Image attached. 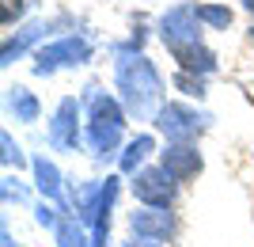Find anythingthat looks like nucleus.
Listing matches in <instances>:
<instances>
[{
	"instance_id": "nucleus-1",
	"label": "nucleus",
	"mask_w": 254,
	"mask_h": 247,
	"mask_svg": "<svg viewBox=\"0 0 254 247\" xmlns=\"http://www.w3.org/2000/svg\"><path fill=\"white\" fill-rule=\"evenodd\" d=\"M163 42H167V50L175 57H179L186 69H201V73H209L212 65V54L201 46V34H197V11L193 8H175L167 11V19H163Z\"/></svg>"
},
{
	"instance_id": "nucleus-2",
	"label": "nucleus",
	"mask_w": 254,
	"mask_h": 247,
	"mask_svg": "<svg viewBox=\"0 0 254 247\" xmlns=\"http://www.w3.org/2000/svg\"><path fill=\"white\" fill-rule=\"evenodd\" d=\"M118 84L126 91V103L137 118H148L159 103V76L148 65V57H126L118 65Z\"/></svg>"
},
{
	"instance_id": "nucleus-3",
	"label": "nucleus",
	"mask_w": 254,
	"mask_h": 247,
	"mask_svg": "<svg viewBox=\"0 0 254 247\" xmlns=\"http://www.w3.org/2000/svg\"><path fill=\"white\" fill-rule=\"evenodd\" d=\"M118 133H122V110H118V103L106 95H95L91 99V145L99 152H106L118 145Z\"/></svg>"
},
{
	"instance_id": "nucleus-4",
	"label": "nucleus",
	"mask_w": 254,
	"mask_h": 247,
	"mask_svg": "<svg viewBox=\"0 0 254 247\" xmlns=\"http://www.w3.org/2000/svg\"><path fill=\"white\" fill-rule=\"evenodd\" d=\"M91 57V46L84 38H64V42H53L46 50H38V61H34V73H53V69H61V65H80Z\"/></svg>"
},
{
	"instance_id": "nucleus-5",
	"label": "nucleus",
	"mask_w": 254,
	"mask_h": 247,
	"mask_svg": "<svg viewBox=\"0 0 254 247\" xmlns=\"http://www.w3.org/2000/svg\"><path fill=\"white\" fill-rule=\"evenodd\" d=\"M175 175L167 171V167H159V171H144L137 175V183H133V190H137L140 202H148V205H167L171 198H175Z\"/></svg>"
},
{
	"instance_id": "nucleus-6",
	"label": "nucleus",
	"mask_w": 254,
	"mask_h": 247,
	"mask_svg": "<svg viewBox=\"0 0 254 247\" xmlns=\"http://www.w3.org/2000/svg\"><path fill=\"white\" fill-rule=\"evenodd\" d=\"M197 114H190V110L182 107H163L159 110V129L167 133V137H193L197 133Z\"/></svg>"
},
{
	"instance_id": "nucleus-7",
	"label": "nucleus",
	"mask_w": 254,
	"mask_h": 247,
	"mask_svg": "<svg viewBox=\"0 0 254 247\" xmlns=\"http://www.w3.org/2000/svg\"><path fill=\"white\" fill-rule=\"evenodd\" d=\"M163 167L175 175V183H182V179L201 171V156H197V149H167L163 152Z\"/></svg>"
},
{
	"instance_id": "nucleus-8",
	"label": "nucleus",
	"mask_w": 254,
	"mask_h": 247,
	"mask_svg": "<svg viewBox=\"0 0 254 247\" xmlns=\"http://www.w3.org/2000/svg\"><path fill=\"white\" fill-rule=\"evenodd\" d=\"M53 141L57 145H76V103H61L53 118Z\"/></svg>"
},
{
	"instance_id": "nucleus-9",
	"label": "nucleus",
	"mask_w": 254,
	"mask_h": 247,
	"mask_svg": "<svg viewBox=\"0 0 254 247\" xmlns=\"http://www.w3.org/2000/svg\"><path fill=\"white\" fill-rule=\"evenodd\" d=\"M11 110H15L23 122H31L34 114H38V103L27 95V87H11Z\"/></svg>"
},
{
	"instance_id": "nucleus-10",
	"label": "nucleus",
	"mask_w": 254,
	"mask_h": 247,
	"mask_svg": "<svg viewBox=\"0 0 254 247\" xmlns=\"http://www.w3.org/2000/svg\"><path fill=\"white\" fill-rule=\"evenodd\" d=\"M197 19L212 23V27H228V23H232V11L228 8H197Z\"/></svg>"
},
{
	"instance_id": "nucleus-11",
	"label": "nucleus",
	"mask_w": 254,
	"mask_h": 247,
	"mask_svg": "<svg viewBox=\"0 0 254 247\" xmlns=\"http://www.w3.org/2000/svg\"><path fill=\"white\" fill-rule=\"evenodd\" d=\"M19 11H23V4H19V0H4V23H11L15 15H19Z\"/></svg>"
},
{
	"instance_id": "nucleus-12",
	"label": "nucleus",
	"mask_w": 254,
	"mask_h": 247,
	"mask_svg": "<svg viewBox=\"0 0 254 247\" xmlns=\"http://www.w3.org/2000/svg\"><path fill=\"white\" fill-rule=\"evenodd\" d=\"M129 247H156V244H129Z\"/></svg>"
},
{
	"instance_id": "nucleus-13",
	"label": "nucleus",
	"mask_w": 254,
	"mask_h": 247,
	"mask_svg": "<svg viewBox=\"0 0 254 247\" xmlns=\"http://www.w3.org/2000/svg\"><path fill=\"white\" fill-rule=\"evenodd\" d=\"M251 38H254V34H251Z\"/></svg>"
}]
</instances>
